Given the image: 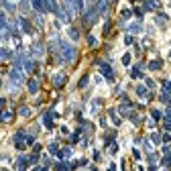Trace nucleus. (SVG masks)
Listing matches in <instances>:
<instances>
[{"label":"nucleus","instance_id":"nucleus-24","mask_svg":"<svg viewBox=\"0 0 171 171\" xmlns=\"http://www.w3.org/2000/svg\"><path fill=\"white\" fill-rule=\"evenodd\" d=\"M49 153H53V155H57V153H59V147H57V143H51V145H49Z\"/></svg>","mask_w":171,"mask_h":171},{"label":"nucleus","instance_id":"nucleus-22","mask_svg":"<svg viewBox=\"0 0 171 171\" xmlns=\"http://www.w3.org/2000/svg\"><path fill=\"white\" fill-rule=\"evenodd\" d=\"M161 65H163V61H159V59H157V61H151L149 63L151 69H161Z\"/></svg>","mask_w":171,"mask_h":171},{"label":"nucleus","instance_id":"nucleus-5","mask_svg":"<svg viewBox=\"0 0 171 171\" xmlns=\"http://www.w3.org/2000/svg\"><path fill=\"white\" fill-rule=\"evenodd\" d=\"M19 25H21V31H22V33H27V35L33 33V25H31V21H27L25 16H21V19H19Z\"/></svg>","mask_w":171,"mask_h":171},{"label":"nucleus","instance_id":"nucleus-36","mask_svg":"<svg viewBox=\"0 0 171 171\" xmlns=\"http://www.w3.org/2000/svg\"><path fill=\"white\" fill-rule=\"evenodd\" d=\"M92 171H96V169H92Z\"/></svg>","mask_w":171,"mask_h":171},{"label":"nucleus","instance_id":"nucleus-29","mask_svg":"<svg viewBox=\"0 0 171 171\" xmlns=\"http://www.w3.org/2000/svg\"><path fill=\"white\" fill-rule=\"evenodd\" d=\"M29 114H31V110H29L27 106H22L21 108V116H29Z\"/></svg>","mask_w":171,"mask_h":171},{"label":"nucleus","instance_id":"nucleus-7","mask_svg":"<svg viewBox=\"0 0 171 171\" xmlns=\"http://www.w3.org/2000/svg\"><path fill=\"white\" fill-rule=\"evenodd\" d=\"M94 6H96L98 14H106V12H108V6H110V2H108V0H98V2L94 4Z\"/></svg>","mask_w":171,"mask_h":171},{"label":"nucleus","instance_id":"nucleus-23","mask_svg":"<svg viewBox=\"0 0 171 171\" xmlns=\"http://www.w3.org/2000/svg\"><path fill=\"white\" fill-rule=\"evenodd\" d=\"M151 116L155 118V120H159V118L163 116V114H161V110H157V108H153V110H151Z\"/></svg>","mask_w":171,"mask_h":171},{"label":"nucleus","instance_id":"nucleus-35","mask_svg":"<svg viewBox=\"0 0 171 171\" xmlns=\"http://www.w3.org/2000/svg\"><path fill=\"white\" fill-rule=\"evenodd\" d=\"M0 106H4V98H0Z\"/></svg>","mask_w":171,"mask_h":171},{"label":"nucleus","instance_id":"nucleus-37","mask_svg":"<svg viewBox=\"0 0 171 171\" xmlns=\"http://www.w3.org/2000/svg\"><path fill=\"white\" fill-rule=\"evenodd\" d=\"M169 57H171V53H169Z\"/></svg>","mask_w":171,"mask_h":171},{"label":"nucleus","instance_id":"nucleus-18","mask_svg":"<svg viewBox=\"0 0 171 171\" xmlns=\"http://www.w3.org/2000/svg\"><path fill=\"white\" fill-rule=\"evenodd\" d=\"M55 169H57V171H69V169H74V167H71V163H65V161H59V163L55 165Z\"/></svg>","mask_w":171,"mask_h":171},{"label":"nucleus","instance_id":"nucleus-4","mask_svg":"<svg viewBox=\"0 0 171 171\" xmlns=\"http://www.w3.org/2000/svg\"><path fill=\"white\" fill-rule=\"evenodd\" d=\"M84 16V22H86V25H94V22L98 21V16H100V14H98V10H96V6H94V4H92V6L88 8V10H86V12H82Z\"/></svg>","mask_w":171,"mask_h":171},{"label":"nucleus","instance_id":"nucleus-8","mask_svg":"<svg viewBox=\"0 0 171 171\" xmlns=\"http://www.w3.org/2000/svg\"><path fill=\"white\" fill-rule=\"evenodd\" d=\"M43 53H45L43 43H33V47H31V55H35V57H41Z\"/></svg>","mask_w":171,"mask_h":171},{"label":"nucleus","instance_id":"nucleus-33","mask_svg":"<svg viewBox=\"0 0 171 171\" xmlns=\"http://www.w3.org/2000/svg\"><path fill=\"white\" fill-rule=\"evenodd\" d=\"M124 43H126V45H132V37L126 35V37H124Z\"/></svg>","mask_w":171,"mask_h":171},{"label":"nucleus","instance_id":"nucleus-27","mask_svg":"<svg viewBox=\"0 0 171 171\" xmlns=\"http://www.w3.org/2000/svg\"><path fill=\"white\" fill-rule=\"evenodd\" d=\"M88 80H90L88 75H84L82 80H80V84H77V86H80V88H86V86H88Z\"/></svg>","mask_w":171,"mask_h":171},{"label":"nucleus","instance_id":"nucleus-16","mask_svg":"<svg viewBox=\"0 0 171 171\" xmlns=\"http://www.w3.org/2000/svg\"><path fill=\"white\" fill-rule=\"evenodd\" d=\"M22 67H25V71H35V61L31 59V57H27L25 63H22Z\"/></svg>","mask_w":171,"mask_h":171},{"label":"nucleus","instance_id":"nucleus-12","mask_svg":"<svg viewBox=\"0 0 171 171\" xmlns=\"http://www.w3.org/2000/svg\"><path fill=\"white\" fill-rule=\"evenodd\" d=\"M0 4L4 6V10H6V12H14V10H16V6H14L10 0H0Z\"/></svg>","mask_w":171,"mask_h":171},{"label":"nucleus","instance_id":"nucleus-10","mask_svg":"<svg viewBox=\"0 0 171 171\" xmlns=\"http://www.w3.org/2000/svg\"><path fill=\"white\" fill-rule=\"evenodd\" d=\"M65 80H67V77H65V74H55V77H53V84L57 86V88H61L63 84H65Z\"/></svg>","mask_w":171,"mask_h":171},{"label":"nucleus","instance_id":"nucleus-38","mask_svg":"<svg viewBox=\"0 0 171 171\" xmlns=\"http://www.w3.org/2000/svg\"><path fill=\"white\" fill-rule=\"evenodd\" d=\"M169 130H171V128H169Z\"/></svg>","mask_w":171,"mask_h":171},{"label":"nucleus","instance_id":"nucleus-2","mask_svg":"<svg viewBox=\"0 0 171 171\" xmlns=\"http://www.w3.org/2000/svg\"><path fill=\"white\" fill-rule=\"evenodd\" d=\"M8 80H10V86L12 88H19L22 82H25V75H22V69H16L12 67L10 69V74H8Z\"/></svg>","mask_w":171,"mask_h":171},{"label":"nucleus","instance_id":"nucleus-15","mask_svg":"<svg viewBox=\"0 0 171 171\" xmlns=\"http://www.w3.org/2000/svg\"><path fill=\"white\" fill-rule=\"evenodd\" d=\"M12 118V112L10 110H0V122H8Z\"/></svg>","mask_w":171,"mask_h":171},{"label":"nucleus","instance_id":"nucleus-25","mask_svg":"<svg viewBox=\"0 0 171 171\" xmlns=\"http://www.w3.org/2000/svg\"><path fill=\"white\" fill-rule=\"evenodd\" d=\"M120 14H122V21H126V19H130V16H132V10H128V8H124V10H122Z\"/></svg>","mask_w":171,"mask_h":171},{"label":"nucleus","instance_id":"nucleus-11","mask_svg":"<svg viewBox=\"0 0 171 171\" xmlns=\"http://www.w3.org/2000/svg\"><path fill=\"white\" fill-rule=\"evenodd\" d=\"M27 88H29V92H31V94H37V92H39V82H37V80H29V82H27Z\"/></svg>","mask_w":171,"mask_h":171},{"label":"nucleus","instance_id":"nucleus-34","mask_svg":"<svg viewBox=\"0 0 171 171\" xmlns=\"http://www.w3.org/2000/svg\"><path fill=\"white\" fill-rule=\"evenodd\" d=\"M108 171H116V167H114V163H112V165H110V167H108Z\"/></svg>","mask_w":171,"mask_h":171},{"label":"nucleus","instance_id":"nucleus-3","mask_svg":"<svg viewBox=\"0 0 171 171\" xmlns=\"http://www.w3.org/2000/svg\"><path fill=\"white\" fill-rule=\"evenodd\" d=\"M96 65L100 67V71H102V75L108 80V82H114V69H112V65H110L108 61H100L98 59L96 61Z\"/></svg>","mask_w":171,"mask_h":171},{"label":"nucleus","instance_id":"nucleus-19","mask_svg":"<svg viewBox=\"0 0 171 171\" xmlns=\"http://www.w3.org/2000/svg\"><path fill=\"white\" fill-rule=\"evenodd\" d=\"M128 31L130 33H141V31H143V27H141V22H132V25H128Z\"/></svg>","mask_w":171,"mask_h":171},{"label":"nucleus","instance_id":"nucleus-13","mask_svg":"<svg viewBox=\"0 0 171 171\" xmlns=\"http://www.w3.org/2000/svg\"><path fill=\"white\" fill-rule=\"evenodd\" d=\"M71 6H74L75 12H84V0H71Z\"/></svg>","mask_w":171,"mask_h":171},{"label":"nucleus","instance_id":"nucleus-1","mask_svg":"<svg viewBox=\"0 0 171 171\" xmlns=\"http://www.w3.org/2000/svg\"><path fill=\"white\" fill-rule=\"evenodd\" d=\"M77 55V49L74 45H69L65 41H59V47H57V61L59 63H71Z\"/></svg>","mask_w":171,"mask_h":171},{"label":"nucleus","instance_id":"nucleus-17","mask_svg":"<svg viewBox=\"0 0 171 171\" xmlns=\"http://www.w3.org/2000/svg\"><path fill=\"white\" fill-rule=\"evenodd\" d=\"M137 94H139V96H141V98H147V100H149V98H151L149 90L145 88V86H137Z\"/></svg>","mask_w":171,"mask_h":171},{"label":"nucleus","instance_id":"nucleus-28","mask_svg":"<svg viewBox=\"0 0 171 171\" xmlns=\"http://www.w3.org/2000/svg\"><path fill=\"white\" fill-rule=\"evenodd\" d=\"M122 63H124V65H128V63H130V53H124L122 55Z\"/></svg>","mask_w":171,"mask_h":171},{"label":"nucleus","instance_id":"nucleus-14","mask_svg":"<svg viewBox=\"0 0 171 171\" xmlns=\"http://www.w3.org/2000/svg\"><path fill=\"white\" fill-rule=\"evenodd\" d=\"M31 4H33L35 12H39V14H45V12H43V0H31Z\"/></svg>","mask_w":171,"mask_h":171},{"label":"nucleus","instance_id":"nucleus-20","mask_svg":"<svg viewBox=\"0 0 171 171\" xmlns=\"http://www.w3.org/2000/svg\"><path fill=\"white\" fill-rule=\"evenodd\" d=\"M69 37H71L74 41H77V39H80V31H77V29H69Z\"/></svg>","mask_w":171,"mask_h":171},{"label":"nucleus","instance_id":"nucleus-30","mask_svg":"<svg viewBox=\"0 0 171 171\" xmlns=\"http://www.w3.org/2000/svg\"><path fill=\"white\" fill-rule=\"evenodd\" d=\"M151 139H153V143H155V145H159V143H161V135H153Z\"/></svg>","mask_w":171,"mask_h":171},{"label":"nucleus","instance_id":"nucleus-32","mask_svg":"<svg viewBox=\"0 0 171 171\" xmlns=\"http://www.w3.org/2000/svg\"><path fill=\"white\" fill-rule=\"evenodd\" d=\"M143 12H145V10H143V8H137V10H135V14H137V16H139V19H143Z\"/></svg>","mask_w":171,"mask_h":171},{"label":"nucleus","instance_id":"nucleus-9","mask_svg":"<svg viewBox=\"0 0 171 171\" xmlns=\"http://www.w3.org/2000/svg\"><path fill=\"white\" fill-rule=\"evenodd\" d=\"M145 67V63H139V65H135L132 67V71H130V77H135V80H139V77H143V74H141V69Z\"/></svg>","mask_w":171,"mask_h":171},{"label":"nucleus","instance_id":"nucleus-31","mask_svg":"<svg viewBox=\"0 0 171 171\" xmlns=\"http://www.w3.org/2000/svg\"><path fill=\"white\" fill-rule=\"evenodd\" d=\"M21 8L22 10H29V0H21Z\"/></svg>","mask_w":171,"mask_h":171},{"label":"nucleus","instance_id":"nucleus-6","mask_svg":"<svg viewBox=\"0 0 171 171\" xmlns=\"http://www.w3.org/2000/svg\"><path fill=\"white\" fill-rule=\"evenodd\" d=\"M159 8V0H143V10L151 12V10H157Z\"/></svg>","mask_w":171,"mask_h":171},{"label":"nucleus","instance_id":"nucleus-26","mask_svg":"<svg viewBox=\"0 0 171 171\" xmlns=\"http://www.w3.org/2000/svg\"><path fill=\"white\" fill-rule=\"evenodd\" d=\"M88 45H90V47H96V45H98V41H96L94 35H90V37H88Z\"/></svg>","mask_w":171,"mask_h":171},{"label":"nucleus","instance_id":"nucleus-21","mask_svg":"<svg viewBox=\"0 0 171 171\" xmlns=\"http://www.w3.org/2000/svg\"><path fill=\"white\" fill-rule=\"evenodd\" d=\"M171 94L169 92H163V94H161V96H159V100H161V102H165V104H169V100H171Z\"/></svg>","mask_w":171,"mask_h":171}]
</instances>
